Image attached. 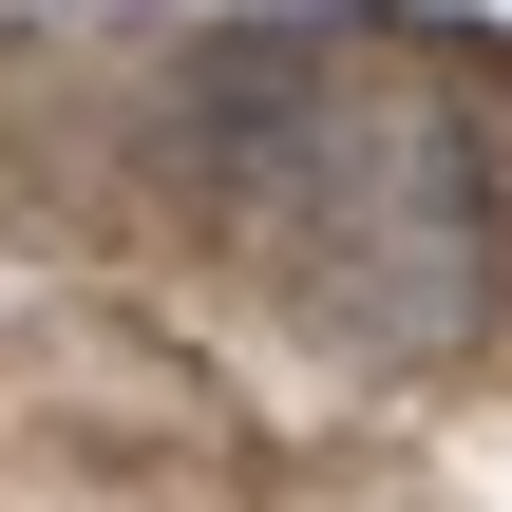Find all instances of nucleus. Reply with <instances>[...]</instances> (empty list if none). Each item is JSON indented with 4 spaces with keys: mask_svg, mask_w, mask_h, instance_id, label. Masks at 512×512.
Segmentation results:
<instances>
[{
    "mask_svg": "<svg viewBox=\"0 0 512 512\" xmlns=\"http://www.w3.org/2000/svg\"><path fill=\"white\" fill-rule=\"evenodd\" d=\"M247 76H266V190L304 209L342 323L456 342L475 285H494V247H475V228H494V209H475V133H456L437 95H323L304 57H247Z\"/></svg>",
    "mask_w": 512,
    "mask_h": 512,
    "instance_id": "f257e3e1",
    "label": "nucleus"
}]
</instances>
